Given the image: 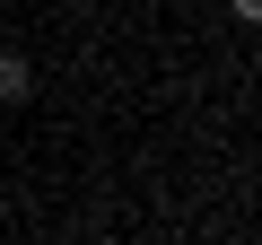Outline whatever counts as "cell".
Returning <instances> with one entry per match:
<instances>
[{"label": "cell", "instance_id": "6da1fadb", "mask_svg": "<svg viewBox=\"0 0 262 245\" xmlns=\"http://www.w3.org/2000/svg\"><path fill=\"white\" fill-rule=\"evenodd\" d=\"M27 96H35V62L18 44H0V105H27Z\"/></svg>", "mask_w": 262, "mask_h": 245}, {"label": "cell", "instance_id": "7a4b0ae2", "mask_svg": "<svg viewBox=\"0 0 262 245\" xmlns=\"http://www.w3.org/2000/svg\"><path fill=\"white\" fill-rule=\"evenodd\" d=\"M227 18H236V27H253V18H262V0H227Z\"/></svg>", "mask_w": 262, "mask_h": 245}]
</instances>
